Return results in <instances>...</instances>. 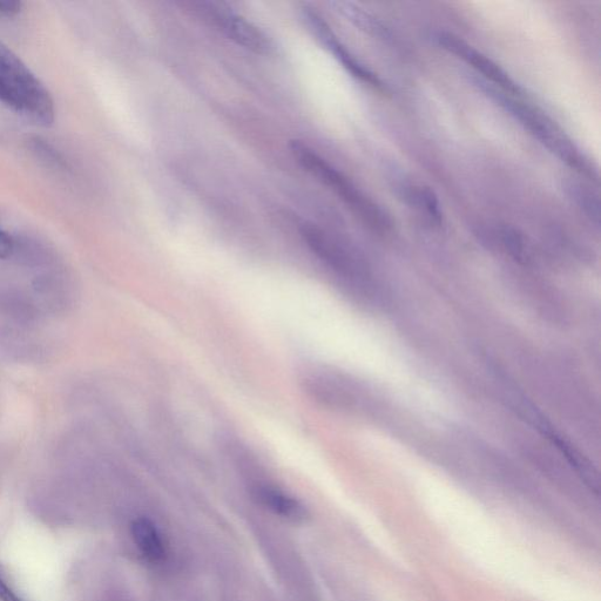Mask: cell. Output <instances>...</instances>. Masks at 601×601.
Listing matches in <instances>:
<instances>
[{"label":"cell","mask_w":601,"mask_h":601,"mask_svg":"<svg viewBox=\"0 0 601 601\" xmlns=\"http://www.w3.org/2000/svg\"><path fill=\"white\" fill-rule=\"evenodd\" d=\"M0 103L43 126L54 120V101L49 90L17 54L0 42Z\"/></svg>","instance_id":"obj_1"},{"label":"cell","mask_w":601,"mask_h":601,"mask_svg":"<svg viewBox=\"0 0 601 601\" xmlns=\"http://www.w3.org/2000/svg\"><path fill=\"white\" fill-rule=\"evenodd\" d=\"M295 159L310 174H313L317 180L334 191L346 202V205L359 216L369 228L377 233H387L391 228V221L388 215L378 207L375 202L360 191L346 175L342 174L333 165H330L326 159L317 154L308 145L294 140L290 144Z\"/></svg>","instance_id":"obj_2"},{"label":"cell","mask_w":601,"mask_h":601,"mask_svg":"<svg viewBox=\"0 0 601 601\" xmlns=\"http://www.w3.org/2000/svg\"><path fill=\"white\" fill-rule=\"evenodd\" d=\"M481 84L488 90L490 96L496 98L499 104L511 112L526 128H529L531 133L535 134L549 150L555 152L558 157L565 160L570 166L575 167L576 170L593 175L590 164L584 158V155L571 143L570 139L566 138L565 134L551 124L548 118L542 116L535 108L521 103L516 97H511L509 94L494 89L485 81H481Z\"/></svg>","instance_id":"obj_3"},{"label":"cell","mask_w":601,"mask_h":601,"mask_svg":"<svg viewBox=\"0 0 601 601\" xmlns=\"http://www.w3.org/2000/svg\"><path fill=\"white\" fill-rule=\"evenodd\" d=\"M185 9L216 27V30L232 39L238 45L255 53H272L274 45L259 26L249 22L227 4L218 2H188L182 3Z\"/></svg>","instance_id":"obj_4"},{"label":"cell","mask_w":601,"mask_h":601,"mask_svg":"<svg viewBox=\"0 0 601 601\" xmlns=\"http://www.w3.org/2000/svg\"><path fill=\"white\" fill-rule=\"evenodd\" d=\"M435 40L444 50L455 54V56L462 58L474 67L485 78L486 83L490 81L492 85L497 86V89L499 87V91L509 94L511 97H519V94H521L519 86L501 66L486 57L481 51H477L467 42H464L463 39L452 35L450 32L438 31L435 33Z\"/></svg>","instance_id":"obj_5"},{"label":"cell","mask_w":601,"mask_h":601,"mask_svg":"<svg viewBox=\"0 0 601 601\" xmlns=\"http://www.w3.org/2000/svg\"><path fill=\"white\" fill-rule=\"evenodd\" d=\"M302 17L309 27V31L313 33L314 37L319 40L323 47H326L346 67L351 76L375 87L376 90H383L382 80L377 77V74L369 70L367 66H364L359 59H356L354 54H351L347 47L340 42V39L336 37L332 27L328 25L319 13L306 6L302 10Z\"/></svg>","instance_id":"obj_6"},{"label":"cell","mask_w":601,"mask_h":601,"mask_svg":"<svg viewBox=\"0 0 601 601\" xmlns=\"http://www.w3.org/2000/svg\"><path fill=\"white\" fill-rule=\"evenodd\" d=\"M303 239L316 256L340 274L356 278L364 272L362 263L332 235L315 226L302 227Z\"/></svg>","instance_id":"obj_7"},{"label":"cell","mask_w":601,"mask_h":601,"mask_svg":"<svg viewBox=\"0 0 601 601\" xmlns=\"http://www.w3.org/2000/svg\"><path fill=\"white\" fill-rule=\"evenodd\" d=\"M255 497L265 505L267 509L274 512L290 522L300 523L307 518V511L295 498L285 494V492L273 488L269 485L256 486L254 490Z\"/></svg>","instance_id":"obj_8"},{"label":"cell","mask_w":601,"mask_h":601,"mask_svg":"<svg viewBox=\"0 0 601 601\" xmlns=\"http://www.w3.org/2000/svg\"><path fill=\"white\" fill-rule=\"evenodd\" d=\"M132 537L148 562L159 563L165 557V546L162 543L157 526L147 518H138L132 523Z\"/></svg>","instance_id":"obj_9"},{"label":"cell","mask_w":601,"mask_h":601,"mask_svg":"<svg viewBox=\"0 0 601 601\" xmlns=\"http://www.w3.org/2000/svg\"><path fill=\"white\" fill-rule=\"evenodd\" d=\"M405 195H407V200L410 204L427 215L432 224L437 226L442 224L443 215L440 202H438L436 194L429 187H410Z\"/></svg>","instance_id":"obj_10"},{"label":"cell","mask_w":601,"mask_h":601,"mask_svg":"<svg viewBox=\"0 0 601 601\" xmlns=\"http://www.w3.org/2000/svg\"><path fill=\"white\" fill-rule=\"evenodd\" d=\"M570 197L575 200L577 206L582 209L586 218L597 227L600 226V201L598 194L592 188L582 184V182H570L567 185Z\"/></svg>","instance_id":"obj_11"},{"label":"cell","mask_w":601,"mask_h":601,"mask_svg":"<svg viewBox=\"0 0 601 601\" xmlns=\"http://www.w3.org/2000/svg\"><path fill=\"white\" fill-rule=\"evenodd\" d=\"M333 6L337 12H340L342 16L348 18L351 23L360 27V29L374 33V35H381V32L383 31L381 23H378L377 20L373 16H370L366 11L357 8L354 4L346 2H335L333 3Z\"/></svg>","instance_id":"obj_12"},{"label":"cell","mask_w":601,"mask_h":601,"mask_svg":"<svg viewBox=\"0 0 601 601\" xmlns=\"http://www.w3.org/2000/svg\"><path fill=\"white\" fill-rule=\"evenodd\" d=\"M32 151L37 154L39 159L46 162L47 165L57 168L59 171L69 170L70 166L63 157L62 153H59L56 148L47 144L45 140L36 138L31 140Z\"/></svg>","instance_id":"obj_13"},{"label":"cell","mask_w":601,"mask_h":601,"mask_svg":"<svg viewBox=\"0 0 601 601\" xmlns=\"http://www.w3.org/2000/svg\"><path fill=\"white\" fill-rule=\"evenodd\" d=\"M498 233L506 252H509L510 255L515 256L518 260L523 259L525 255V242L522 234L510 226L499 228Z\"/></svg>","instance_id":"obj_14"},{"label":"cell","mask_w":601,"mask_h":601,"mask_svg":"<svg viewBox=\"0 0 601 601\" xmlns=\"http://www.w3.org/2000/svg\"><path fill=\"white\" fill-rule=\"evenodd\" d=\"M18 236L11 234L0 224V260H9L15 256Z\"/></svg>","instance_id":"obj_15"},{"label":"cell","mask_w":601,"mask_h":601,"mask_svg":"<svg viewBox=\"0 0 601 601\" xmlns=\"http://www.w3.org/2000/svg\"><path fill=\"white\" fill-rule=\"evenodd\" d=\"M0 601H24L17 596V593L6 582L2 570H0Z\"/></svg>","instance_id":"obj_16"},{"label":"cell","mask_w":601,"mask_h":601,"mask_svg":"<svg viewBox=\"0 0 601 601\" xmlns=\"http://www.w3.org/2000/svg\"><path fill=\"white\" fill-rule=\"evenodd\" d=\"M22 2H0V17L12 18L23 10Z\"/></svg>","instance_id":"obj_17"}]
</instances>
